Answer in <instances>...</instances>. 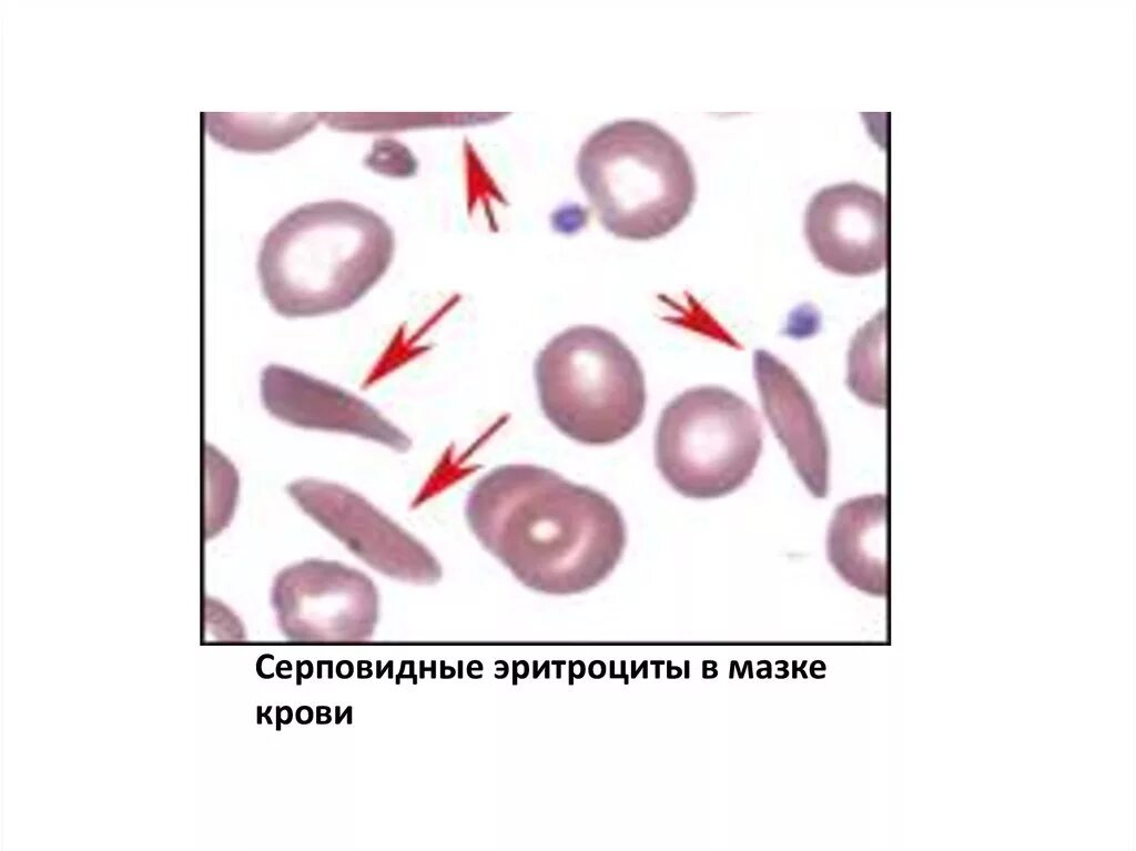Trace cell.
I'll return each mask as SVG.
<instances>
[{"label": "cell", "instance_id": "cell-6", "mask_svg": "<svg viewBox=\"0 0 1136 851\" xmlns=\"http://www.w3.org/2000/svg\"><path fill=\"white\" fill-rule=\"evenodd\" d=\"M288 640H369L378 620V591L362 571L334 560L306 559L282 569L271 591Z\"/></svg>", "mask_w": 1136, "mask_h": 851}, {"label": "cell", "instance_id": "cell-8", "mask_svg": "<svg viewBox=\"0 0 1136 851\" xmlns=\"http://www.w3.org/2000/svg\"><path fill=\"white\" fill-rule=\"evenodd\" d=\"M804 235L825 269L848 276L874 274L888 260L885 199L856 182L826 186L807 206Z\"/></svg>", "mask_w": 1136, "mask_h": 851}, {"label": "cell", "instance_id": "cell-4", "mask_svg": "<svg viewBox=\"0 0 1136 851\" xmlns=\"http://www.w3.org/2000/svg\"><path fill=\"white\" fill-rule=\"evenodd\" d=\"M546 418L565 436L589 446L617 443L641 424L647 391L642 367L612 332L576 325L555 335L534 366Z\"/></svg>", "mask_w": 1136, "mask_h": 851}, {"label": "cell", "instance_id": "cell-10", "mask_svg": "<svg viewBox=\"0 0 1136 851\" xmlns=\"http://www.w3.org/2000/svg\"><path fill=\"white\" fill-rule=\"evenodd\" d=\"M761 404L775 437L815 498L829 493L830 450L816 406L794 372L764 349L753 355Z\"/></svg>", "mask_w": 1136, "mask_h": 851}, {"label": "cell", "instance_id": "cell-12", "mask_svg": "<svg viewBox=\"0 0 1136 851\" xmlns=\"http://www.w3.org/2000/svg\"><path fill=\"white\" fill-rule=\"evenodd\" d=\"M885 317L880 312L855 334L848 357L849 389L862 402L884 408Z\"/></svg>", "mask_w": 1136, "mask_h": 851}, {"label": "cell", "instance_id": "cell-2", "mask_svg": "<svg viewBox=\"0 0 1136 851\" xmlns=\"http://www.w3.org/2000/svg\"><path fill=\"white\" fill-rule=\"evenodd\" d=\"M395 237L368 207L327 200L282 217L263 239L257 274L270 306L286 318L345 311L387 272Z\"/></svg>", "mask_w": 1136, "mask_h": 851}, {"label": "cell", "instance_id": "cell-9", "mask_svg": "<svg viewBox=\"0 0 1136 851\" xmlns=\"http://www.w3.org/2000/svg\"><path fill=\"white\" fill-rule=\"evenodd\" d=\"M265 409L288 425L355 435L404 453L410 438L368 402L335 384L278 364L261 375Z\"/></svg>", "mask_w": 1136, "mask_h": 851}, {"label": "cell", "instance_id": "cell-11", "mask_svg": "<svg viewBox=\"0 0 1136 851\" xmlns=\"http://www.w3.org/2000/svg\"><path fill=\"white\" fill-rule=\"evenodd\" d=\"M888 498H852L834 511L826 537L828 559L852 587L872 596L889 589Z\"/></svg>", "mask_w": 1136, "mask_h": 851}, {"label": "cell", "instance_id": "cell-7", "mask_svg": "<svg viewBox=\"0 0 1136 851\" xmlns=\"http://www.w3.org/2000/svg\"><path fill=\"white\" fill-rule=\"evenodd\" d=\"M286 490L308 517L374 570L415 585L440 579V564L430 550L358 493L314 478L292 482Z\"/></svg>", "mask_w": 1136, "mask_h": 851}, {"label": "cell", "instance_id": "cell-3", "mask_svg": "<svg viewBox=\"0 0 1136 851\" xmlns=\"http://www.w3.org/2000/svg\"><path fill=\"white\" fill-rule=\"evenodd\" d=\"M577 174L600 224L619 239L668 234L696 200V174L683 146L648 121H616L594 132L580 148Z\"/></svg>", "mask_w": 1136, "mask_h": 851}, {"label": "cell", "instance_id": "cell-1", "mask_svg": "<svg viewBox=\"0 0 1136 851\" xmlns=\"http://www.w3.org/2000/svg\"><path fill=\"white\" fill-rule=\"evenodd\" d=\"M471 533L524 586L574 595L604 581L620 561L627 528L602 493L551 469L509 464L468 493Z\"/></svg>", "mask_w": 1136, "mask_h": 851}, {"label": "cell", "instance_id": "cell-5", "mask_svg": "<svg viewBox=\"0 0 1136 851\" xmlns=\"http://www.w3.org/2000/svg\"><path fill=\"white\" fill-rule=\"evenodd\" d=\"M762 446L761 422L747 401L720 386H699L679 394L661 412L655 458L676 492L712 499L751 477Z\"/></svg>", "mask_w": 1136, "mask_h": 851}]
</instances>
